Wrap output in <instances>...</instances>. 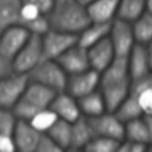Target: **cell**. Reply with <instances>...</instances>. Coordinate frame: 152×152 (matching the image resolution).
<instances>
[{
    "label": "cell",
    "instance_id": "30bf717a",
    "mask_svg": "<svg viewBox=\"0 0 152 152\" xmlns=\"http://www.w3.org/2000/svg\"><path fill=\"white\" fill-rule=\"evenodd\" d=\"M127 64L131 81L151 76L152 53L150 44L144 45L135 43L127 57Z\"/></svg>",
    "mask_w": 152,
    "mask_h": 152
},
{
    "label": "cell",
    "instance_id": "9a60e30c",
    "mask_svg": "<svg viewBox=\"0 0 152 152\" xmlns=\"http://www.w3.org/2000/svg\"><path fill=\"white\" fill-rule=\"evenodd\" d=\"M40 134L42 133L31 126L28 121L18 119L12 133L15 150L21 152H34Z\"/></svg>",
    "mask_w": 152,
    "mask_h": 152
},
{
    "label": "cell",
    "instance_id": "1f68e13d",
    "mask_svg": "<svg viewBox=\"0 0 152 152\" xmlns=\"http://www.w3.org/2000/svg\"><path fill=\"white\" fill-rule=\"evenodd\" d=\"M59 151H62L59 146L46 133L40 134L34 152H59Z\"/></svg>",
    "mask_w": 152,
    "mask_h": 152
},
{
    "label": "cell",
    "instance_id": "3957f363",
    "mask_svg": "<svg viewBox=\"0 0 152 152\" xmlns=\"http://www.w3.org/2000/svg\"><path fill=\"white\" fill-rule=\"evenodd\" d=\"M55 94L56 91L52 89L28 80L23 95L13 106L12 112L17 119L28 121L37 112L50 106Z\"/></svg>",
    "mask_w": 152,
    "mask_h": 152
},
{
    "label": "cell",
    "instance_id": "4316f807",
    "mask_svg": "<svg viewBox=\"0 0 152 152\" xmlns=\"http://www.w3.org/2000/svg\"><path fill=\"white\" fill-rule=\"evenodd\" d=\"M57 115L48 107L44 108L39 112H37L30 120L28 122L31 124V126H33L38 132L40 133H45L57 120Z\"/></svg>",
    "mask_w": 152,
    "mask_h": 152
},
{
    "label": "cell",
    "instance_id": "9c48e42d",
    "mask_svg": "<svg viewBox=\"0 0 152 152\" xmlns=\"http://www.w3.org/2000/svg\"><path fill=\"white\" fill-rule=\"evenodd\" d=\"M88 122L91 127L94 135L112 138L115 140H122L125 137L124 122L113 113L104 112L100 115L87 118Z\"/></svg>",
    "mask_w": 152,
    "mask_h": 152
},
{
    "label": "cell",
    "instance_id": "7402d4cb",
    "mask_svg": "<svg viewBox=\"0 0 152 152\" xmlns=\"http://www.w3.org/2000/svg\"><path fill=\"white\" fill-rule=\"evenodd\" d=\"M21 0H0V31L20 25Z\"/></svg>",
    "mask_w": 152,
    "mask_h": 152
},
{
    "label": "cell",
    "instance_id": "8992f818",
    "mask_svg": "<svg viewBox=\"0 0 152 152\" xmlns=\"http://www.w3.org/2000/svg\"><path fill=\"white\" fill-rule=\"evenodd\" d=\"M42 38L43 59H56L77 43V34L49 28Z\"/></svg>",
    "mask_w": 152,
    "mask_h": 152
},
{
    "label": "cell",
    "instance_id": "e575fe53",
    "mask_svg": "<svg viewBox=\"0 0 152 152\" xmlns=\"http://www.w3.org/2000/svg\"><path fill=\"white\" fill-rule=\"evenodd\" d=\"M11 72H13L12 61H10L2 53H0V78L10 75Z\"/></svg>",
    "mask_w": 152,
    "mask_h": 152
},
{
    "label": "cell",
    "instance_id": "7c38bea8",
    "mask_svg": "<svg viewBox=\"0 0 152 152\" xmlns=\"http://www.w3.org/2000/svg\"><path fill=\"white\" fill-rule=\"evenodd\" d=\"M28 37L30 32L23 25H14L2 30L0 33V53L12 61Z\"/></svg>",
    "mask_w": 152,
    "mask_h": 152
},
{
    "label": "cell",
    "instance_id": "44dd1931",
    "mask_svg": "<svg viewBox=\"0 0 152 152\" xmlns=\"http://www.w3.org/2000/svg\"><path fill=\"white\" fill-rule=\"evenodd\" d=\"M77 103H78L81 114L84 115L86 118H93L107 110L102 94L97 89L77 99Z\"/></svg>",
    "mask_w": 152,
    "mask_h": 152
},
{
    "label": "cell",
    "instance_id": "d6986e66",
    "mask_svg": "<svg viewBox=\"0 0 152 152\" xmlns=\"http://www.w3.org/2000/svg\"><path fill=\"white\" fill-rule=\"evenodd\" d=\"M94 137L91 127L86 116H80L77 120L71 122V133H70V145L69 150H81Z\"/></svg>",
    "mask_w": 152,
    "mask_h": 152
},
{
    "label": "cell",
    "instance_id": "d6a6232c",
    "mask_svg": "<svg viewBox=\"0 0 152 152\" xmlns=\"http://www.w3.org/2000/svg\"><path fill=\"white\" fill-rule=\"evenodd\" d=\"M13 151H15L13 137L10 134L0 133V152H13Z\"/></svg>",
    "mask_w": 152,
    "mask_h": 152
},
{
    "label": "cell",
    "instance_id": "5b68a950",
    "mask_svg": "<svg viewBox=\"0 0 152 152\" xmlns=\"http://www.w3.org/2000/svg\"><path fill=\"white\" fill-rule=\"evenodd\" d=\"M43 59L42 38L37 34H30L26 43L18 51L12 59V68L14 72L28 74Z\"/></svg>",
    "mask_w": 152,
    "mask_h": 152
},
{
    "label": "cell",
    "instance_id": "2e32d148",
    "mask_svg": "<svg viewBox=\"0 0 152 152\" xmlns=\"http://www.w3.org/2000/svg\"><path fill=\"white\" fill-rule=\"evenodd\" d=\"M87 55L90 69H94L97 72L103 71L115 57L113 46L108 37L89 46L87 49Z\"/></svg>",
    "mask_w": 152,
    "mask_h": 152
},
{
    "label": "cell",
    "instance_id": "277c9868",
    "mask_svg": "<svg viewBox=\"0 0 152 152\" xmlns=\"http://www.w3.org/2000/svg\"><path fill=\"white\" fill-rule=\"evenodd\" d=\"M27 76L30 81L43 84L56 93L65 90L68 75L55 59H42Z\"/></svg>",
    "mask_w": 152,
    "mask_h": 152
},
{
    "label": "cell",
    "instance_id": "603a6c76",
    "mask_svg": "<svg viewBox=\"0 0 152 152\" xmlns=\"http://www.w3.org/2000/svg\"><path fill=\"white\" fill-rule=\"evenodd\" d=\"M133 37L137 44L148 45L152 40V13L144 12L131 23Z\"/></svg>",
    "mask_w": 152,
    "mask_h": 152
},
{
    "label": "cell",
    "instance_id": "484cf974",
    "mask_svg": "<svg viewBox=\"0 0 152 152\" xmlns=\"http://www.w3.org/2000/svg\"><path fill=\"white\" fill-rule=\"evenodd\" d=\"M58 146L63 150H69L70 145V133H71V122H68L62 119H57L55 124L45 132Z\"/></svg>",
    "mask_w": 152,
    "mask_h": 152
},
{
    "label": "cell",
    "instance_id": "5bb4252c",
    "mask_svg": "<svg viewBox=\"0 0 152 152\" xmlns=\"http://www.w3.org/2000/svg\"><path fill=\"white\" fill-rule=\"evenodd\" d=\"M49 108L57 115L58 119L65 120L68 122H74L80 116H82L77 99L71 96L65 90L55 94Z\"/></svg>",
    "mask_w": 152,
    "mask_h": 152
},
{
    "label": "cell",
    "instance_id": "f1b7e54d",
    "mask_svg": "<svg viewBox=\"0 0 152 152\" xmlns=\"http://www.w3.org/2000/svg\"><path fill=\"white\" fill-rule=\"evenodd\" d=\"M23 26L30 32V34H37V36H43L50 28V24L46 14H40L39 17L23 24Z\"/></svg>",
    "mask_w": 152,
    "mask_h": 152
},
{
    "label": "cell",
    "instance_id": "f35d334b",
    "mask_svg": "<svg viewBox=\"0 0 152 152\" xmlns=\"http://www.w3.org/2000/svg\"><path fill=\"white\" fill-rule=\"evenodd\" d=\"M0 33H1V31H0Z\"/></svg>",
    "mask_w": 152,
    "mask_h": 152
},
{
    "label": "cell",
    "instance_id": "8fae6325",
    "mask_svg": "<svg viewBox=\"0 0 152 152\" xmlns=\"http://www.w3.org/2000/svg\"><path fill=\"white\" fill-rule=\"evenodd\" d=\"M100 72L94 69H88L78 74L68 75L65 91L75 99H80L99 88Z\"/></svg>",
    "mask_w": 152,
    "mask_h": 152
},
{
    "label": "cell",
    "instance_id": "cb8c5ba5",
    "mask_svg": "<svg viewBox=\"0 0 152 152\" xmlns=\"http://www.w3.org/2000/svg\"><path fill=\"white\" fill-rule=\"evenodd\" d=\"M124 124L129 121V120H133L135 118H139L142 114V110L138 103V100H137V96L131 93L128 90V94L127 96L124 99V101L119 104V107L113 112Z\"/></svg>",
    "mask_w": 152,
    "mask_h": 152
},
{
    "label": "cell",
    "instance_id": "74e56055",
    "mask_svg": "<svg viewBox=\"0 0 152 152\" xmlns=\"http://www.w3.org/2000/svg\"><path fill=\"white\" fill-rule=\"evenodd\" d=\"M55 4H59V2H63V1H66V0H53Z\"/></svg>",
    "mask_w": 152,
    "mask_h": 152
},
{
    "label": "cell",
    "instance_id": "ffe728a7",
    "mask_svg": "<svg viewBox=\"0 0 152 152\" xmlns=\"http://www.w3.org/2000/svg\"><path fill=\"white\" fill-rule=\"evenodd\" d=\"M112 23V21H110ZM110 23H94L90 21L88 26H86L77 34V44L88 49L101 39L108 37Z\"/></svg>",
    "mask_w": 152,
    "mask_h": 152
},
{
    "label": "cell",
    "instance_id": "83f0119b",
    "mask_svg": "<svg viewBox=\"0 0 152 152\" xmlns=\"http://www.w3.org/2000/svg\"><path fill=\"white\" fill-rule=\"evenodd\" d=\"M120 141L121 140L94 135L90 139V141L84 146L83 150L88 152H116Z\"/></svg>",
    "mask_w": 152,
    "mask_h": 152
},
{
    "label": "cell",
    "instance_id": "52a82bcc",
    "mask_svg": "<svg viewBox=\"0 0 152 152\" xmlns=\"http://www.w3.org/2000/svg\"><path fill=\"white\" fill-rule=\"evenodd\" d=\"M108 38L114 50L115 57H128L133 45L135 44L131 23L114 18L110 23Z\"/></svg>",
    "mask_w": 152,
    "mask_h": 152
},
{
    "label": "cell",
    "instance_id": "7a4b0ae2",
    "mask_svg": "<svg viewBox=\"0 0 152 152\" xmlns=\"http://www.w3.org/2000/svg\"><path fill=\"white\" fill-rule=\"evenodd\" d=\"M46 15L51 28L72 34H78L90 24L86 6L77 0H66L55 4Z\"/></svg>",
    "mask_w": 152,
    "mask_h": 152
},
{
    "label": "cell",
    "instance_id": "d4e9b609",
    "mask_svg": "<svg viewBox=\"0 0 152 152\" xmlns=\"http://www.w3.org/2000/svg\"><path fill=\"white\" fill-rule=\"evenodd\" d=\"M144 12H146L145 0H120L115 18L132 23Z\"/></svg>",
    "mask_w": 152,
    "mask_h": 152
},
{
    "label": "cell",
    "instance_id": "e0dca14e",
    "mask_svg": "<svg viewBox=\"0 0 152 152\" xmlns=\"http://www.w3.org/2000/svg\"><path fill=\"white\" fill-rule=\"evenodd\" d=\"M124 139L137 142L150 144L152 140V118L151 114H144L139 118L124 124Z\"/></svg>",
    "mask_w": 152,
    "mask_h": 152
},
{
    "label": "cell",
    "instance_id": "836d02e7",
    "mask_svg": "<svg viewBox=\"0 0 152 152\" xmlns=\"http://www.w3.org/2000/svg\"><path fill=\"white\" fill-rule=\"evenodd\" d=\"M21 2H28V4L37 6L39 8V11L44 14H48L55 5L53 0H21Z\"/></svg>",
    "mask_w": 152,
    "mask_h": 152
},
{
    "label": "cell",
    "instance_id": "ba28073f",
    "mask_svg": "<svg viewBox=\"0 0 152 152\" xmlns=\"http://www.w3.org/2000/svg\"><path fill=\"white\" fill-rule=\"evenodd\" d=\"M27 83L28 76L26 74L14 71L0 78V108L12 109L23 95Z\"/></svg>",
    "mask_w": 152,
    "mask_h": 152
},
{
    "label": "cell",
    "instance_id": "4dcf8cb0",
    "mask_svg": "<svg viewBox=\"0 0 152 152\" xmlns=\"http://www.w3.org/2000/svg\"><path fill=\"white\" fill-rule=\"evenodd\" d=\"M40 14H44L39 11V8L32 4L28 2H21L20 6V25L39 17Z\"/></svg>",
    "mask_w": 152,
    "mask_h": 152
},
{
    "label": "cell",
    "instance_id": "6da1fadb",
    "mask_svg": "<svg viewBox=\"0 0 152 152\" xmlns=\"http://www.w3.org/2000/svg\"><path fill=\"white\" fill-rule=\"evenodd\" d=\"M131 78L127 57H114L112 63L100 72V93L104 100L107 112H114L127 96Z\"/></svg>",
    "mask_w": 152,
    "mask_h": 152
},
{
    "label": "cell",
    "instance_id": "d590c367",
    "mask_svg": "<svg viewBox=\"0 0 152 152\" xmlns=\"http://www.w3.org/2000/svg\"><path fill=\"white\" fill-rule=\"evenodd\" d=\"M145 7H146V12L152 13V0H145Z\"/></svg>",
    "mask_w": 152,
    "mask_h": 152
},
{
    "label": "cell",
    "instance_id": "4fadbf2b",
    "mask_svg": "<svg viewBox=\"0 0 152 152\" xmlns=\"http://www.w3.org/2000/svg\"><path fill=\"white\" fill-rule=\"evenodd\" d=\"M66 75H74L88 70L89 61L87 55V49L78 45L77 43L69 48L65 52H63L58 58L55 59Z\"/></svg>",
    "mask_w": 152,
    "mask_h": 152
},
{
    "label": "cell",
    "instance_id": "ac0fdd59",
    "mask_svg": "<svg viewBox=\"0 0 152 152\" xmlns=\"http://www.w3.org/2000/svg\"><path fill=\"white\" fill-rule=\"evenodd\" d=\"M120 0H93L86 6L90 21L110 23L116 17Z\"/></svg>",
    "mask_w": 152,
    "mask_h": 152
},
{
    "label": "cell",
    "instance_id": "f546056e",
    "mask_svg": "<svg viewBox=\"0 0 152 152\" xmlns=\"http://www.w3.org/2000/svg\"><path fill=\"white\" fill-rule=\"evenodd\" d=\"M17 120L18 119L12 112V109L0 108V133L12 135Z\"/></svg>",
    "mask_w": 152,
    "mask_h": 152
},
{
    "label": "cell",
    "instance_id": "8d00e7d4",
    "mask_svg": "<svg viewBox=\"0 0 152 152\" xmlns=\"http://www.w3.org/2000/svg\"><path fill=\"white\" fill-rule=\"evenodd\" d=\"M80 4H82V5H84V6H87L88 4H90L93 0H77Z\"/></svg>",
    "mask_w": 152,
    "mask_h": 152
}]
</instances>
